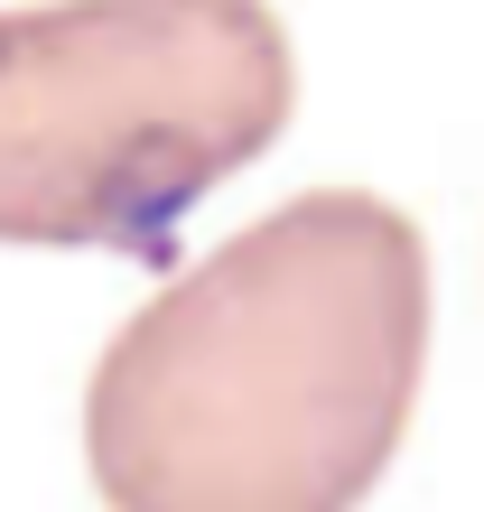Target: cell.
I'll use <instances>...</instances> for the list:
<instances>
[{"instance_id": "obj_1", "label": "cell", "mask_w": 484, "mask_h": 512, "mask_svg": "<svg viewBox=\"0 0 484 512\" xmlns=\"http://www.w3.org/2000/svg\"><path fill=\"white\" fill-rule=\"evenodd\" d=\"M429 364V243L308 187L215 243L94 364L84 466L112 512H354Z\"/></svg>"}, {"instance_id": "obj_2", "label": "cell", "mask_w": 484, "mask_h": 512, "mask_svg": "<svg viewBox=\"0 0 484 512\" xmlns=\"http://www.w3.org/2000/svg\"><path fill=\"white\" fill-rule=\"evenodd\" d=\"M289 103L270 0L0 10V243L168 270L177 224L289 131Z\"/></svg>"}]
</instances>
